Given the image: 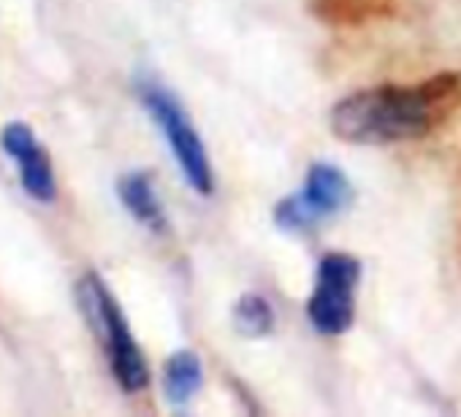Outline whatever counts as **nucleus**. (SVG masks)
<instances>
[{
  "label": "nucleus",
  "mask_w": 461,
  "mask_h": 417,
  "mask_svg": "<svg viewBox=\"0 0 461 417\" xmlns=\"http://www.w3.org/2000/svg\"><path fill=\"white\" fill-rule=\"evenodd\" d=\"M461 93V76L439 74L420 84H380L334 103L331 133L345 144L385 146L423 138Z\"/></svg>",
  "instance_id": "obj_1"
},
{
  "label": "nucleus",
  "mask_w": 461,
  "mask_h": 417,
  "mask_svg": "<svg viewBox=\"0 0 461 417\" xmlns=\"http://www.w3.org/2000/svg\"><path fill=\"white\" fill-rule=\"evenodd\" d=\"M310 12L331 28H361L393 17L396 0H312Z\"/></svg>",
  "instance_id": "obj_8"
},
{
  "label": "nucleus",
  "mask_w": 461,
  "mask_h": 417,
  "mask_svg": "<svg viewBox=\"0 0 461 417\" xmlns=\"http://www.w3.org/2000/svg\"><path fill=\"white\" fill-rule=\"evenodd\" d=\"M234 325L242 336L250 339H264L275 331L277 325V315L269 298L258 296V293H248L234 304Z\"/></svg>",
  "instance_id": "obj_10"
},
{
  "label": "nucleus",
  "mask_w": 461,
  "mask_h": 417,
  "mask_svg": "<svg viewBox=\"0 0 461 417\" xmlns=\"http://www.w3.org/2000/svg\"><path fill=\"white\" fill-rule=\"evenodd\" d=\"M117 195L120 203L128 208V215L147 228L155 236H163L168 231V215L166 206L158 195V187L147 171H128L117 182Z\"/></svg>",
  "instance_id": "obj_7"
},
{
  "label": "nucleus",
  "mask_w": 461,
  "mask_h": 417,
  "mask_svg": "<svg viewBox=\"0 0 461 417\" xmlns=\"http://www.w3.org/2000/svg\"><path fill=\"white\" fill-rule=\"evenodd\" d=\"M361 261L350 253H329L318 263L315 288L307 301V317L323 336H342L356 320V290Z\"/></svg>",
  "instance_id": "obj_4"
},
{
  "label": "nucleus",
  "mask_w": 461,
  "mask_h": 417,
  "mask_svg": "<svg viewBox=\"0 0 461 417\" xmlns=\"http://www.w3.org/2000/svg\"><path fill=\"white\" fill-rule=\"evenodd\" d=\"M77 304H79L90 331L95 333L98 344L106 352L114 382L125 393H141L149 385L147 358L128 325V317H125L120 301L114 298L109 285L95 271H87L77 282Z\"/></svg>",
  "instance_id": "obj_2"
},
{
  "label": "nucleus",
  "mask_w": 461,
  "mask_h": 417,
  "mask_svg": "<svg viewBox=\"0 0 461 417\" xmlns=\"http://www.w3.org/2000/svg\"><path fill=\"white\" fill-rule=\"evenodd\" d=\"M350 198L353 187L342 168L331 163H312L302 190L275 206V223L283 231L304 234L321 226L326 217H334L342 208H348Z\"/></svg>",
  "instance_id": "obj_5"
},
{
  "label": "nucleus",
  "mask_w": 461,
  "mask_h": 417,
  "mask_svg": "<svg viewBox=\"0 0 461 417\" xmlns=\"http://www.w3.org/2000/svg\"><path fill=\"white\" fill-rule=\"evenodd\" d=\"M0 149L17 163L20 184L33 200L52 203L58 198V179H55L50 152L41 146L31 125L25 122L4 125V130H0Z\"/></svg>",
  "instance_id": "obj_6"
},
{
  "label": "nucleus",
  "mask_w": 461,
  "mask_h": 417,
  "mask_svg": "<svg viewBox=\"0 0 461 417\" xmlns=\"http://www.w3.org/2000/svg\"><path fill=\"white\" fill-rule=\"evenodd\" d=\"M136 95H139L141 106L149 111L152 122L160 128L174 160L182 168L185 182L198 195H212L214 192L212 160H209V152H206V144H203L201 133L195 130L190 114L179 103V98L152 76H139L136 79Z\"/></svg>",
  "instance_id": "obj_3"
},
{
  "label": "nucleus",
  "mask_w": 461,
  "mask_h": 417,
  "mask_svg": "<svg viewBox=\"0 0 461 417\" xmlns=\"http://www.w3.org/2000/svg\"><path fill=\"white\" fill-rule=\"evenodd\" d=\"M203 385V366L201 358L190 350H176L163 363V393L166 401L174 406H185Z\"/></svg>",
  "instance_id": "obj_9"
}]
</instances>
